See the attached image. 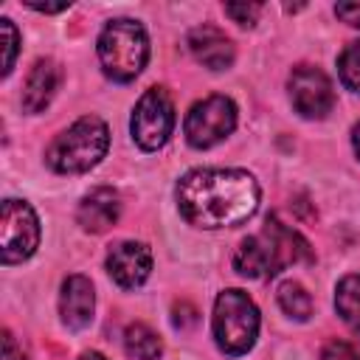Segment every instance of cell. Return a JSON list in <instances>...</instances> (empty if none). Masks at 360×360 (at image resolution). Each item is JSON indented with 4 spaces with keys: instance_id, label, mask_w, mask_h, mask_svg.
I'll use <instances>...</instances> for the list:
<instances>
[{
    "instance_id": "cell-5",
    "label": "cell",
    "mask_w": 360,
    "mask_h": 360,
    "mask_svg": "<svg viewBox=\"0 0 360 360\" xmlns=\"http://www.w3.org/2000/svg\"><path fill=\"white\" fill-rule=\"evenodd\" d=\"M211 326H214L217 346L225 354L239 357V354H245L256 343V335H259V309H256V304L250 301L248 292H242V290H225V292L217 295Z\"/></svg>"
},
{
    "instance_id": "cell-20",
    "label": "cell",
    "mask_w": 360,
    "mask_h": 360,
    "mask_svg": "<svg viewBox=\"0 0 360 360\" xmlns=\"http://www.w3.org/2000/svg\"><path fill=\"white\" fill-rule=\"evenodd\" d=\"M321 360H360V338L349 340H329L321 352Z\"/></svg>"
},
{
    "instance_id": "cell-3",
    "label": "cell",
    "mask_w": 360,
    "mask_h": 360,
    "mask_svg": "<svg viewBox=\"0 0 360 360\" xmlns=\"http://www.w3.org/2000/svg\"><path fill=\"white\" fill-rule=\"evenodd\" d=\"M110 146V129L101 118L84 115L70 124L48 149V166L59 174H82L93 169Z\"/></svg>"
},
{
    "instance_id": "cell-8",
    "label": "cell",
    "mask_w": 360,
    "mask_h": 360,
    "mask_svg": "<svg viewBox=\"0 0 360 360\" xmlns=\"http://www.w3.org/2000/svg\"><path fill=\"white\" fill-rule=\"evenodd\" d=\"M39 245V222L28 202L6 200L0 217V253L3 264H17L28 259Z\"/></svg>"
},
{
    "instance_id": "cell-1",
    "label": "cell",
    "mask_w": 360,
    "mask_h": 360,
    "mask_svg": "<svg viewBox=\"0 0 360 360\" xmlns=\"http://www.w3.org/2000/svg\"><path fill=\"white\" fill-rule=\"evenodd\" d=\"M259 183L242 169H194L177 183V208L188 225L233 228L259 208Z\"/></svg>"
},
{
    "instance_id": "cell-15",
    "label": "cell",
    "mask_w": 360,
    "mask_h": 360,
    "mask_svg": "<svg viewBox=\"0 0 360 360\" xmlns=\"http://www.w3.org/2000/svg\"><path fill=\"white\" fill-rule=\"evenodd\" d=\"M335 309L343 318V323L354 332H360V276H343L335 290Z\"/></svg>"
},
{
    "instance_id": "cell-14",
    "label": "cell",
    "mask_w": 360,
    "mask_h": 360,
    "mask_svg": "<svg viewBox=\"0 0 360 360\" xmlns=\"http://www.w3.org/2000/svg\"><path fill=\"white\" fill-rule=\"evenodd\" d=\"M59 79H62L59 65L53 59H39L31 68L28 79H25V87H22V110L25 112H42L51 104V98H53L56 87H59Z\"/></svg>"
},
{
    "instance_id": "cell-25",
    "label": "cell",
    "mask_w": 360,
    "mask_h": 360,
    "mask_svg": "<svg viewBox=\"0 0 360 360\" xmlns=\"http://www.w3.org/2000/svg\"><path fill=\"white\" fill-rule=\"evenodd\" d=\"M70 3H59V6H37V3H31V8H37V11H42V14H56V11H65Z\"/></svg>"
},
{
    "instance_id": "cell-18",
    "label": "cell",
    "mask_w": 360,
    "mask_h": 360,
    "mask_svg": "<svg viewBox=\"0 0 360 360\" xmlns=\"http://www.w3.org/2000/svg\"><path fill=\"white\" fill-rule=\"evenodd\" d=\"M338 73L349 90L360 93V42H349L343 48V53L338 56Z\"/></svg>"
},
{
    "instance_id": "cell-16",
    "label": "cell",
    "mask_w": 360,
    "mask_h": 360,
    "mask_svg": "<svg viewBox=\"0 0 360 360\" xmlns=\"http://www.w3.org/2000/svg\"><path fill=\"white\" fill-rule=\"evenodd\" d=\"M124 346H127V354L135 360H158L163 352L158 332H152L146 323H129L124 332Z\"/></svg>"
},
{
    "instance_id": "cell-7",
    "label": "cell",
    "mask_w": 360,
    "mask_h": 360,
    "mask_svg": "<svg viewBox=\"0 0 360 360\" xmlns=\"http://www.w3.org/2000/svg\"><path fill=\"white\" fill-rule=\"evenodd\" d=\"M129 129H132L135 143L146 152H155L169 141V135L174 129V104L163 87H149L138 98V104L132 110Z\"/></svg>"
},
{
    "instance_id": "cell-2",
    "label": "cell",
    "mask_w": 360,
    "mask_h": 360,
    "mask_svg": "<svg viewBox=\"0 0 360 360\" xmlns=\"http://www.w3.org/2000/svg\"><path fill=\"white\" fill-rule=\"evenodd\" d=\"M298 262H312L309 242L278 217H267L264 228L245 236L233 253V267L245 278H267Z\"/></svg>"
},
{
    "instance_id": "cell-4",
    "label": "cell",
    "mask_w": 360,
    "mask_h": 360,
    "mask_svg": "<svg viewBox=\"0 0 360 360\" xmlns=\"http://www.w3.org/2000/svg\"><path fill=\"white\" fill-rule=\"evenodd\" d=\"M98 59L110 79L132 82L149 59V39L143 25L135 20H110L98 34Z\"/></svg>"
},
{
    "instance_id": "cell-12",
    "label": "cell",
    "mask_w": 360,
    "mask_h": 360,
    "mask_svg": "<svg viewBox=\"0 0 360 360\" xmlns=\"http://www.w3.org/2000/svg\"><path fill=\"white\" fill-rule=\"evenodd\" d=\"M188 51L208 70H225L233 65V42L217 25H197L188 34Z\"/></svg>"
},
{
    "instance_id": "cell-10",
    "label": "cell",
    "mask_w": 360,
    "mask_h": 360,
    "mask_svg": "<svg viewBox=\"0 0 360 360\" xmlns=\"http://www.w3.org/2000/svg\"><path fill=\"white\" fill-rule=\"evenodd\" d=\"M107 273L124 290L141 287L149 278V273H152V253H149V248L143 242H118L107 253Z\"/></svg>"
},
{
    "instance_id": "cell-13",
    "label": "cell",
    "mask_w": 360,
    "mask_h": 360,
    "mask_svg": "<svg viewBox=\"0 0 360 360\" xmlns=\"http://www.w3.org/2000/svg\"><path fill=\"white\" fill-rule=\"evenodd\" d=\"M118 214H121V197H118L112 188L101 186V188H93V191L79 202L76 219H79V225H82L84 231L101 233V231H107L110 225H115Z\"/></svg>"
},
{
    "instance_id": "cell-22",
    "label": "cell",
    "mask_w": 360,
    "mask_h": 360,
    "mask_svg": "<svg viewBox=\"0 0 360 360\" xmlns=\"http://www.w3.org/2000/svg\"><path fill=\"white\" fill-rule=\"evenodd\" d=\"M197 309L191 307V304H186V301H180V304H174V318H172V323L177 326V329H191V326H197Z\"/></svg>"
},
{
    "instance_id": "cell-17",
    "label": "cell",
    "mask_w": 360,
    "mask_h": 360,
    "mask_svg": "<svg viewBox=\"0 0 360 360\" xmlns=\"http://www.w3.org/2000/svg\"><path fill=\"white\" fill-rule=\"evenodd\" d=\"M278 307L295 321H307L312 315V298L298 281H284L278 287Z\"/></svg>"
},
{
    "instance_id": "cell-9",
    "label": "cell",
    "mask_w": 360,
    "mask_h": 360,
    "mask_svg": "<svg viewBox=\"0 0 360 360\" xmlns=\"http://www.w3.org/2000/svg\"><path fill=\"white\" fill-rule=\"evenodd\" d=\"M290 101L298 115L323 118L335 104V90L329 76L312 65H298L290 73Z\"/></svg>"
},
{
    "instance_id": "cell-19",
    "label": "cell",
    "mask_w": 360,
    "mask_h": 360,
    "mask_svg": "<svg viewBox=\"0 0 360 360\" xmlns=\"http://www.w3.org/2000/svg\"><path fill=\"white\" fill-rule=\"evenodd\" d=\"M0 34H3V76H8L11 73V68H14V56H17V42H20V34H17V28H14V22L11 20H0Z\"/></svg>"
},
{
    "instance_id": "cell-6",
    "label": "cell",
    "mask_w": 360,
    "mask_h": 360,
    "mask_svg": "<svg viewBox=\"0 0 360 360\" xmlns=\"http://www.w3.org/2000/svg\"><path fill=\"white\" fill-rule=\"evenodd\" d=\"M233 127H236V104L228 96H208L197 101L183 121L186 141L194 149L217 146L233 132Z\"/></svg>"
},
{
    "instance_id": "cell-23",
    "label": "cell",
    "mask_w": 360,
    "mask_h": 360,
    "mask_svg": "<svg viewBox=\"0 0 360 360\" xmlns=\"http://www.w3.org/2000/svg\"><path fill=\"white\" fill-rule=\"evenodd\" d=\"M335 14L340 20H346L349 25H357L360 28V3H338L335 6Z\"/></svg>"
},
{
    "instance_id": "cell-11",
    "label": "cell",
    "mask_w": 360,
    "mask_h": 360,
    "mask_svg": "<svg viewBox=\"0 0 360 360\" xmlns=\"http://www.w3.org/2000/svg\"><path fill=\"white\" fill-rule=\"evenodd\" d=\"M93 309H96V292L90 278L84 276H68L62 284V295H59V315L62 323L68 329H84L93 321Z\"/></svg>"
},
{
    "instance_id": "cell-24",
    "label": "cell",
    "mask_w": 360,
    "mask_h": 360,
    "mask_svg": "<svg viewBox=\"0 0 360 360\" xmlns=\"http://www.w3.org/2000/svg\"><path fill=\"white\" fill-rule=\"evenodd\" d=\"M3 360H25V357H22V352L17 349V343H14L11 332H6V335H3Z\"/></svg>"
},
{
    "instance_id": "cell-21",
    "label": "cell",
    "mask_w": 360,
    "mask_h": 360,
    "mask_svg": "<svg viewBox=\"0 0 360 360\" xmlns=\"http://www.w3.org/2000/svg\"><path fill=\"white\" fill-rule=\"evenodd\" d=\"M225 14H228L233 22H239V25H253L256 17L262 14V6H259V3H250V6H248V3H242V6H239V3H228V6H225Z\"/></svg>"
},
{
    "instance_id": "cell-27",
    "label": "cell",
    "mask_w": 360,
    "mask_h": 360,
    "mask_svg": "<svg viewBox=\"0 0 360 360\" xmlns=\"http://www.w3.org/2000/svg\"><path fill=\"white\" fill-rule=\"evenodd\" d=\"M79 360H107V357H104V354H98V352H84Z\"/></svg>"
},
{
    "instance_id": "cell-26",
    "label": "cell",
    "mask_w": 360,
    "mask_h": 360,
    "mask_svg": "<svg viewBox=\"0 0 360 360\" xmlns=\"http://www.w3.org/2000/svg\"><path fill=\"white\" fill-rule=\"evenodd\" d=\"M352 146H354V155L360 158V124H354L352 129Z\"/></svg>"
}]
</instances>
